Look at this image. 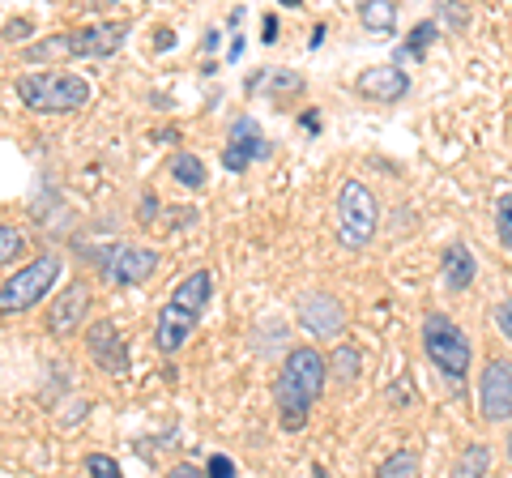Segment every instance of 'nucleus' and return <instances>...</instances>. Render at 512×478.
Wrapping results in <instances>:
<instances>
[{"mask_svg": "<svg viewBox=\"0 0 512 478\" xmlns=\"http://www.w3.org/2000/svg\"><path fill=\"white\" fill-rule=\"evenodd\" d=\"M325 376H329V363L316 346H295L291 355L282 359L278 380H274V397H278V414H282L286 432H299V427L308 423L316 397L325 393Z\"/></svg>", "mask_w": 512, "mask_h": 478, "instance_id": "1", "label": "nucleus"}, {"mask_svg": "<svg viewBox=\"0 0 512 478\" xmlns=\"http://www.w3.org/2000/svg\"><path fill=\"white\" fill-rule=\"evenodd\" d=\"M13 90L39 116H64V111H77L90 103V82L77 73H22Z\"/></svg>", "mask_w": 512, "mask_h": 478, "instance_id": "2", "label": "nucleus"}, {"mask_svg": "<svg viewBox=\"0 0 512 478\" xmlns=\"http://www.w3.org/2000/svg\"><path fill=\"white\" fill-rule=\"evenodd\" d=\"M423 350H427V359L436 363V368L453 380V385H461L470 372V359H474V346L466 338V329H461L453 316H444V312H427V321H423Z\"/></svg>", "mask_w": 512, "mask_h": 478, "instance_id": "3", "label": "nucleus"}, {"mask_svg": "<svg viewBox=\"0 0 512 478\" xmlns=\"http://www.w3.org/2000/svg\"><path fill=\"white\" fill-rule=\"evenodd\" d=\"M60 269H64V261L56 257V252H43V257H35L30 265L13 269V274L5 278V286H0V312H5V316L30 312L47 291H52V282L60 278Z\"/></svg>", "mask_w": 512, "mask_h": 478, "instance_id": "4", "label": "nucleus"}, {"mask_svg": "<svg viewBox=\"0 0 512 478\" xmlns=\"http://www.w3.org/2000/svg\"><path fill=\"white\" fill-rule=\"evenodd\" d=\"M376 227H380L376 193L363 180H346L342 193H338V239H342V248H350V252L367 248Z\"/></svg>", "mask_w": 512, "mask_h": 478, "instance_id": "5", "label": "nucleus"}, {"mask_svg": "<svg viewBox=\"0 0 512 478\" xmlns=\"http://www.w3.org/2000/svg\"><path fill=\"white\" fill-rule=\"evenodd\" d=\"M124 35H128V22H94V26H82L73 35H56L52 43L43 47H30V60L39 56H111L124 47Z\"/></svg>", "mask_w": 512, "mask_h": 478, "instance_id": "6", "label": "nucleus"}, {"mask_svg": "<svg viewBox=\"0 0 512 478\" xmlns=\"http://www.w3.org/2000/svg\"><path fill=\"white\" fill-rule=\"evenodd\" d=\"M99 269L111 286H133V282H146L158 269V252L146 244H111L99 257Z\"/></svg>", "mask_w": 512, "mask_h": 478, "instance_id": "7", "label": "nucleus"}, {"mask_svg": "<svg viewBox=\"0 0 512 478\" xmlns=\"http://www.w3.org/2000/svg\"><path fill=\"white\" fill-rule=\"evenodd\" d=\"M478 410L487 423H508L512 419V363L491 359L483 376H478Z\"/></svg>", "mask_w": 512, "mask_h": 478, "instance_id": "8", "label": "nucleus"}, {"mask_svg": "<svg viewBox=\"0 0 512 478\" xmlns=\"http://www.w3.org/2000/svg\"><path fill=\"white\" fill-rule=\"evenodd\" d=\"M299 325L312 333V338H338V333L346 329V312L342 304L333 295L325 291H308V295H299Z\"/></svg>", "mask_w": 512, "mask_h": 478, "instance_id": "9", "label": "nucleus"}, {"mask_svg": "<svg viewBox=\"0 0 512 478\" xmlns=\"http://www.w3.org/2000/svg\"><path fill=\"white\" fill-rule=\"evenodd\" d=\"M355 90L363 94V99H372V103H397V99H406L410 94V73L397 69V65H372V69L359 73Z\"/></svg>", "mask_w": 512, "mask_h": 478, "instance_id": "10", "label": "nucleus"}, {"mask_svg": "<svg viewBox=\"0 0 512 478\" xmlns=\"http://www.w3.org/2000/svg\"><path fill=\"white\" fill-rule=\"evenodd\" d=\"M86 308H90V282H69L47 308V333H73L86 321Z\"/></svg>", "mask_w": 512, "mask_h": 478, "instance_id": "11", "label": "nucleus"}, {"mask_svg": "<svg viewBox=\"0 0 512 478\" xmlns=\"http://www.w3.org/2000/svg\"><path fill=\"white\" fill-rule=\"evenodd\" d=\"M265 154V141H261V129H256L252 116H239L227 133V146H222V167L227 171H248L252 158Z\"/></svg>", "mask_w": 512, "mask_h": 478, "instance_id": "12", "label": "nucleus"}, {"mask_svg": "<svg viewBox=\"0 0 512 478\" xmlns=\"http://www.w3.org/2000/svg\"><path fill=\"white\" fill-rule=\"evenodd\" d=\"M201 325V316L197 312H188L180 304H163V312H158V321H154V346L163 350V355H175L188 338H192V329Z\"/></svg>", "mask_w": 512, "mask_h": 478, "instance_id": "13", "label": "nucleus"}, {"mask_svg": "<svg viewBox=\"0 0 512 478\" xmlns=\"http://www.w3.org/2000/svg\"><path fill=\"white\" fill-rule=\"evenodd\" d=\"M86 346H90V355H94V363H99L103 372L120 376V372L128 368V355H124V338H120V329L111 325V321H99V325H90V333H86Z\"/></svg>", "mask_w": 512, "mask_h": 478, "instance_id": "14", "label": "nucleus"}, {"mask_svg": "<svg viewBox=\"0 0 512 478\" xmlns=\"http://www.w3.org/2000/svg\"><path fill=\"white\" fill-rule=\"evenodd\" d=\"M440 274H444L448 291H470L474 274H478V261H474L470 244H461V239H457V244H448L444 257H440Z\"/></svg>", "mask_w": 512, "mask_h": 478, "instance_id": "15", "label": "nucleus"}, {"mask_svg": "<svg viewBox=\"0 0 512 478\" xmlns=\"http://www.w3.org/2000/svg\"><path fill=\"white\" fill-rule=\"evenodd\" d=\"M359 22L367 30H376V35H393L397 5H389V0H367V5H359Z\"/></svg>", "mask_w": 512, "mask_h": 478, "instance_id": "16", "label": "nucleus"}, {"mask_svg": "<svg viewBox=\"0 0 512 478\" xmlns=\"http://www.w3.org/2000/svg\"><path fill=\"white\" fill-rule=\"evenodd\" d=\"M171 180L184 184V188H205V163H201L197 154L180 150V154L171 158Z\"/></svg>", "mask_w": 512, "mask_h": 478, "instance_id": "17", "label": "nucleus"}, {"mask_svg": "<svg viewBox=\"0 0 512 478\" xmlns=\"http://www.w3.org/2000/svg\"><path fill=\"white\" fill-rule=\"evenodd\" d=\"M487 466H491V449L487 444H470V449H461V461L448 478H487Z\"/></svg>", "mask_w": 512, "mask_h": 478, "instance_id": "18", "label": "nucleus"}, {"mask_svg": "<svg viewBox=\"0 0 512 478\" xmlns=\"http://www.w3.org/2000/svg\"><path fill=\"white\" fill-rule=\"evenodd\" d=\"M414 474H419V453L414 449H397L393 457H384L376 470V478H414Z\"/></svg>", "mask_w": 512, "mask_h": 478, "instance_id": "19", "label": "nucleus"}, {"mask_svg": "<svg viewBox=\"0 0 512 478\" xmlns=\"http://www.w3.org/2000/svg\"><path fill=\"white\" fill-rule=\"evenodd\" d=\"M22 252H26V235H22L18 227H5V231H0V261L13 265V261L22 257Z\"/></svg>", "mask_w": 512, "mask_h": 478, "instance_id": "20", "label": "nucleus"}, {"mask_svg": "<svg viewBox=\"0 0 512 478\" xmlns=\"http://www.w3.org/2000/svg\"><path fill=\"white\" fill-rule=\"evenodd\" d=\"M86 470H90V478H124L120 474V461H111L107 453H90L86 457Z\"/></svg>", "mask_w": 512, "mask_h": 478, "instance_id": "21", "label": "nucleus"}, {"mask_svg": "<svg viewBox=\"0 0 512 478\" xmlns=\"http://www.w3.org/2000/svg\"><path fill=\"white\" fill-rule=\"evenodd\" d=\"M495 227H500V239H504V248L512 252V197H504L500 205H495Z\"/></svg>", "mask_w": 512, "mask_h": 478, "instance_id": "22", "label": "nucleus"}, {"mask_svg": "<svg viewBox=\"0 0 512 478\" xmlns=\"http://www.w3.org/2000/svg\"><path fill=\"white\" fill-rule=\"evenodd\" d=\"M431 39H436V26H431V22L414 26V35H410V43H406V52H410V56H423L427 47H431Z\"/></svg>", "mask_w": 512, "mask_h": 478, "instance_id": "23", "label": "nucleus"}, {"mask_svg": "<svg viewBox=\"0 0 512 478\" xmlns=\"http://www.w3.org/2000/svg\"><path fill=\"white\" fill-rule=\"evenodd\" d=\"M333 363H338V380H355V372H359V355H355L350 346H338Z\"/></svg>", "mask_w": 512, "mask_h": 478, "instance_id": "24", "label": "nucleus"}, {"mask_svg": "<svg viewBox=\"0 0 512 478\" xmlns=\"http://www.w3.org/2000/svg\"><path fill=\"white\" fill-rule=\"evenodd\" d=\"M210 478H239V470H235V461L227 457V453H214L210 457V470H205Z\"/></svg>", "mask_w": 512, "mask_h": 478, "instance_id": "25", "label": "nucleus"}, {"mask_svg": "<svg viewBox=\"0 0 512 478\" xmlns=\"http://www.w3.org/2000/svg\"><path fill=\"white\" fill-rule=\"evenodd\" d=\"M495 325L504 329V338L512 342V299H504V304H495Z\"/></svg>", "mask_w": 512, "mask_h": 478, "instance_id": "26", "label": "nucleus"}, {"mask_svg": "<svg viewBox=\"0 0 512 478\" xmlns=\"http://www.w3.org/2000/svg\"><path fill=\"white\" fill-rule=\"evenodd\" d=\"M167 478H210V474H201L197 466H192V461H180V466L167 470Z\"/></svg>", "mask_w": 512, "mask_h": 478, "instance_id": "27", "label": "nucleus"}, {"mask_svg": "<svg viewBox=\"0 0 512 478\" xmlns=\"http://www.w3.org/2000/svg\"><path fill=\"white\" fill-rule=\"evenodd\" d=\"M274 35H278V18H265V43H274Z\"/></svg>", "mask_w": 512, "mask_h": 478, "instance_id": "28", "label": "nucleus"}, {"mask_svg": "<svg viewBox=\"0 0 512 478\" xmlns=\"http://www.w3.org/2000/svg\"><path fill=\"white\" fill-rule=\"evenodd\" d=\"M312 478H333V474H329L325 466H312Z\"/></svg>", "mask_w": 512, "mask_h": 478, "instance_id": "29", "label": "nucleus"}, {"mask_svg": "<svg viewBox=\"0 0 512 478\" xmlns=\"http://www.w3.org/2000/svg\"><path fill=\"white\" fill-rule=\"evenodd\" d=\"M504 449H508V461H512V432H508V440H504Z\"/></svg>", "mask_w": 512, "mask_h": 478, "instance_id": "30", "label": "nucleus"}]
</instances>
